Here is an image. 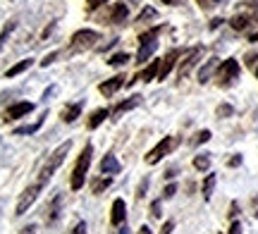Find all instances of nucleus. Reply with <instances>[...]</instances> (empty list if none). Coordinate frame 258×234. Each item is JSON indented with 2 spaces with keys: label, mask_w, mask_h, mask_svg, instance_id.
<instances>
[{
  "label": "nucleus",
  "mask_w": 258,
  "mask_h": 234,
  "mask_svg": "<svg viewBox=\"0 0 258 234\" xmlns=\"http://www.w3.org/2000/svg\"><path fill=\"white\" fill-rule=\"evenodd\" d=\"M70 148H72V141H64V143H60V146H57V148L53 150V155L48 158V163L43 165V170L38 172V179H36V182L41 184V187H46V184H48V179L53 177V172H55V170L64 163V158H67V153H70Z\"/></svg>",
  "instance_id": "obj_1"
},
{
  "label": "nucleus",
  "mask_w": 258,
  "mask_h": 234,
  "mask_svg": "<svg viewBox=\"0 0 258 234\" xmlns=\"http://www.w3.org/2000/svg\"><path fill=\"white\" fill-rule=\"evenodd\" d=\"M91 155H93V146L91 143H86L82 150V155L77 160V165H74V172H72V189L74 191H79L84 187V182H86V175H89V168H91Z\"/></svg>",
  "instance_id": "obj_2"
},
{
  "label": "nucleus",
  "mask_w": 258,
  "mask_h": 234,
  "mask_svg": "<svg viewBox=\"0 0 258 234\" xmlns=\"http://www.w3.org/2000/svg\"><path fill=\"white\" fill-rule=\"evenodd\" d=\"M158 29H151V31H146V34H141L139 36V43H141V48H139V55H137V62L141 65V62H146L148 57L156 53L158 48Z\"/></svg>",
  "instance_id": "obj_3"
},
{
  "label": "nucleus",
  "mask_w": 258,
  "mask_h": 234,
  "mask_svg": "<svg viewBox=\"0 0 258 234\" xmlns=\"http://www.w3.org/2000/svg\"><path fill=\"white\" fill-rule=\"evenodd\" d=\"M175 146H177V139H175V136H165V139L158 141L156 146L148 150L146 163H148V165H156V163H160V160L165 158V155H167V153H170L172 148H175Z\"/></svg>",
  "instance_id": "obj_4"
},
{
  "label": "nucleus",
  "mask_w": 258,
  "mask_h": 234,
  "mask_svg": "<svg viewBox=\"0 0 258 234\" xmlns=\"http://www.w3.org/2000/svg\"><path fill=\"white\" fill-rule=\"evenodd\" d=\"M96 41H98V31H91V29H82V31L72 34V43H70V50H72V53H77V50H86V48H91Z\"/></svg>",
  "instance_id": "obj_5"
},
{
  "label": "nucleus",
  "mask_w": 258,
  "mask_h": 234,
  "mask_svg": "<svg viewBox=\"0 0 258 234\" xmlns=\"http://www.w3.org/2000/svg\"><path fill=\"white\" fill-rule=\"evenodd\" d=\"M41 191H43V187H41L38 182L24 189V194H22V196H19V201H17V210H15V215H24L29 208L34 206V201L38 198V194H41Z\"/></svg>",
  "instance_id": "obj_6"
},
{
  "label": "nucleus",
  "mask_w": 258,
  "mask_h": 234,
  "mask_svg": "<svg viewBox=\"0 0 258 234\" xmlns=\"http://www.w3.org/2000/svg\"><path fill=\"white\" fill-rule=\"evenodd\" d=\"M31 110H34V103H15L12 108H8V110H5V117H3V120H5V122L19 120V117L29 115Z\"/></svg>",
  "instance_id": "obj_7"
},
{
  "label": "nucleus",
  "mask_w": 258,
  "mask_h": 234,
  "mask_svg": "<svg viewBox=\"0 0 258 234\" xmlns=\"http://www.w3.org/2000/svg\"><path fill=\"white\" fill-rule=\"evenodd\" d=\"M122 86H124V76L117 74V76H112V79H108V82H103V84L98 86V91H101L103 96H112V94H117Z\"/></svg>",
  "instance_id": "obj_8"
},
{
  "label": "nucleus",
  "mask_w": 258,
  "mask_h": 234,
  "mask_svg": "<svg viewBox=\"0 0 258 234\" xmlns=\"http://www.w3.org/2000/svg\"><path fill=\"white\" fill-rule=\"evenodd\" d=\"M124 217H127V208H124V201H122V198H115V203H112V210H110V222H112V225H122V222H124Z\"/></svg>",
  "instance_id": "obj_9"
},
{
  "label": "nucleus",
  "mask_w": 258,
  "mask_h": 234,
  "mask_svg": "<svg viewBox=\"0 0 258 234\" xmlns=\"http://www.w3.org/2000/svg\"><path fill=\"white\" fill-rule=\"evenodd\" d=\"M239 74V62L237 60H225L220 65V79H225V84Z\"/></svg>",
  "instance_id": "obj_10"
},
{
  "label": "nucleus",
  "mask_w": 258,
  "mask_h": 234,
  "mask_svg": "<svg viewBox=\"0 0 258 234\" xmlns=\"http://www.w3.org/2000/svg\"><path fill=\"white\" fill-rule=\"evenodd\" d=\"M177 57H179V50H172V53H167L165 60L160 62V74H158V79H160V82H163V79H167V74L172 72V67H175Z\"/></svg>",
  "instance_id": "obj_11"
},
{
  "label": "nucleus",
  "mask_w": 258,
  "mask_h": 234,
  "mask_svg": "<svg viewBox=\"0 0 258 234\" xmlns=\"http://www.w3.org/2000/svg\"><path fill=\"white\" fill-rule=\"evenodd\" d=\"M120 170H122V165L117 163V158H115L112 153H108V155L101 160V172L103 175H117Z\"/></svg>",
  "instance_id": "obj_12"
},
{
  "label": "nucleus",
  "mask_w": 258,
  "mask_h": 234,
  "mask_svg": "<svg viewBox=\"0 0 258 234\" xmlns=\"http://www.w3.org/2000/svg\"><path fill=\"white\" fill-rule=\"evenodd\" d=\"M129 17V8L124 5V3H115V8H112L110 12V22L112 24H122V22H127Z\"/></svg>",
  "instance_id": "obj_13"
},
{
  "label": "nucleus",
  "mask_w": 258,
  "mask_h": 234,
  "mask_svg": "<svg viewBox=\"0 0 258 234\" xmlns=\"http://www.w3.org/2000/svg\"><path fill=\"white\" fill-rule=\"evenodd\" d=\"M199 55H201V48H194V50L186 53V57L182 60V67H179V76H186V72L194 67V62H196V57Z\"/></svg>",
  "instance_id": "obj_14"
},
{
  "label": "nucleus",
  "mask_w": 258,
  "mask_h": 234,
  "mask_svg": "<svg viewBox=\"0 0 258 234\" xmlns=\"http://www.w3.org/2000/svg\"><path fill=\"white\" fill-rule=\"evenodd\" d=\"M139 98H141V96H132V98H129V101H122L120 105H117V108H115V110H112V120H117V117H120L122 113H127V110H132V108H137L139 105Z\"/></svg>",
  "instance_id": "obj_15"
},
{
  "label": "nucleus",
  "mask_w": 258,
  "mask_h": 234,
  "mask_svg": "<svg viewBox=\"0 0 258 234\" xmlns=\"http://www.w3.org/2000/svg\"><path fill=\"white\" fill-rule=\"evenodd\" d=\"M31 65H34V60H31V57H27V60L17 62L15 67H10L8 72H5V76H8V79H12V76H17V74H22V72H27V69H29Z\"/></svg>",
  "instance_id": "obj_16"
},
{
  "label": "nucleus",
  "mask_w": 258,
  "mask_h": 234,
  "mask_svg": "<svg viewBox=\"0 0 258 234\" xmlns=\"http://www.w3.org/2000/svg\"><path fill=\"white\" fill-rule=\"evenodd\" d=\"M110 115V110H105V108H101V110H96V113H91V117H89V129H96V127H101L103 120Z\"/></svg>",
  "instance_id": "obj_17"
},
{
  "label": "nucleus",
  "mask_w": 258,
  "mask_h": 234,
  "mask_svg": "<svg viewBox=\"0 0 258 234\" xmlns=\"http://www.w3.org/2000/svg\"><path fill=\"white\" fill-rule=\"evenodd\" d=\"M158 74H160V60H153V62L146 67V72L141 74V79H144V82H153V79H158Z\"/></svg>",
  "instance_id": "obj_18"
},
{
  "label": "nucleus",
  "mask_w": 258,
  "mask_h": 234,
  "mask_svg": "<svg viewBox=\"0 0 258 234\" xmlns=\"http://www.w3.org/2000/svg\"><path fill=\"white\" fill-rule=\"evenodd\" d=\"M43 120H46V117H38V122H34V124H27V127H17V129H15V134H17V136H24V134H36V131L41 129Z\"/></svg>",
  "instance_id": "obj_19"
},
{
  "label": "nucleus",
  "mask_w": 258,
  "mask_h": 234,
  "mask_svg": "<svg viewBox=\"0 0 258 234\" xmlns=\"http://www.w3.org/2000/svg\"><path fill=\"white\" fill-rule=\"evenodd\" d=\"M215 67H218V60H215V57H213V60H208V65L199 72V82H201V84H206V82L211 79V74H213V69H215Z\"/></svg>",
  "instance_id": "obj_20"
},
{
  "label": "nucleus",
  "mask_w": 258,
  "mask_h": 234,
  "mask_svg": "<svg viewBox=\"0 0 258 234\" xmlns=\"http://www.w3.org/2000/svg\"><path fill=\"white\" fill-rule=\"evenodd\" d=\"M15 29H17V22H15V19H10L8 24L3 27V31H0V48L5 46V41H8V38H10V34H12Z\"/></svg>",
  "instance_id": "obj_21"
},
{
  "label": "nucleus",
  "mask_w": 258,
  "mask_h": 234,
  "mask_svg": "<svg viewBox=\"0 0 258 234\" xmlns=\"http://www.w3.org/2000/svg\"><path fill=\"white\" fill-rule=\"evenodd\" d=\"M79 115H82V103H77V105H72V108H67V110L62 113V120L64 122H74L77 117H79Z\"/></svg>",
  "instance_id": "obj_22"
},
{
  "label": "nucleus",
  "mask_w": 258,
  "mask_h": 234,
  "mask_svg": "<svg viewBox=\"0 0 258 234\" xmlns=\"http://www.w3.org/2000/svg\"><path fill=\"white\" fill-rule=\"evenodd\" d=\"M60 206H62V198L55 196V201L50 203V208H48V220L53 222V220H57V215H60Z\"/></svg>",
  "instance_id": "obj_23"
},
{
  "label": "nucleus",
  "mask_w": 258,
  "mask_h": 234,
  "mask_svg": "<svg viewBox=\"0 0 258 234\" xmlns=\"http://www.w3.org/2000/svg\"><path fill=\"white\" fill-rule=\"evenodd\" d=\"M251 24V17L249 15H239V17L232 19V29H237V31H241V29H246Z\"/></svg>",
  "instance_id": "obj_24"
},
{
  "label": "nucleus",
  "mask_w": 258,
  "mask_h": 234,
  "mask_svg": "<svg viewBox=\"0 0 258 234\" xmlns=\"http://www.w3.org/2000/svg\"><path fill=\"white\" fill-rule=\"evenodd\" d=\"M213 189H215V175H208L206 182H203V198H211Z\"/></svg>",
  "instance_id": "obj_25"
},
{
  "label": "nucleus",
  "mask_w": 258,
  "mask_h": 234,
  "mask_svg": "<svg viewBox=\"0 0 258 234\" xmlns=\"http://www.w3.org/2000/svg\"><path fill=\"white\" fill-rule=\"evenodd\" d=\"M194 168L206 172V170L211 168V158H208V155H196V158H194Z\"/></svg>",
  "instance_id": "obj_26"
},
{
  "label": "nucleus",
  "mask_w": 258,
  "mask_h": 234,
  "mask_svg": "<svg viewBox=\"0 0 258 234\" xmlns=\"http://www.w3.org/2000/svg\"><path fill=\"white\" fill-rule=\"evenodd\" d=\"M127 62H129L127 53H117V55H112L110 60H108V65L110 67H122V65H127Z\"/></svg>",
  "instance_id": "obj_27"
},
{
  "label": "nucleus",
  "mask_w": 258,
  "mask_h": 234,
  "mask_svg": "<svg viewBox=\"0 0 258 234\" xmlns=\"http://www.w3.org/2000/svg\"><path fill=\"white\" fill-rule=\"evenodd\" d=\"M110 184H112V177H110V175H108V177H105V179H101V182H96V184H93V194H101L103 189H108V187H110Z\"/></svg>",
  "instance_id": "obj_28"
},
{
  "label": "nucleus",
  "mask_w": 258,
  "mask_h": 234,
  "mask_svg": "<svg viewBox=\"0 0 258 234\" xmlns=\"http://www.w3.org/2000/svg\"><path fill=\"white\" fill-rule=\"evenodd\" d=\"M151 17H156V10L146 8V10H141V15L137 17V22H146V19H151Z\"/></svg>",
  "instance_id": "obj_29"
},
{
  "label": "nucleus",
  "mask_w": 258,
  "mask_h": 234,
  "mask_svg": "<svg viewBox=\"0 0 258 234\" xmlns=\"http://www.w3.org/2000/svg\"><path fill=\"white\" fill-rule=\"evenodd\" d=\"M208 139H211V131H208V129H203V131H199V134H196V143H206Z\"/></svg>",
  "instance_id": "obj_30"
},
{
  "label": "nucleus",
  "mask_w": 258,
  "mask_h": 234,
  "mask_svg": "<svg viewBox=\"0 0 258 234\" xmlns=\"http://www.w3.org/2000/svg\"><path fill=\"white\" fill-rule=\"evenodd\" d=\"M55 57H57V53H48V55L41 60V67H48L50 62H53V60H55Z\"/></svg>",
  "instance_id": "obj_31"
},
{
  "label": "nucleus",
  "mask_w": 258,
  "mask_h": 234,
  "mask_svg": "<svg viewBox=\"0 0 258 234\" xmlns=\"http://www.w3.org/2000/svg\"><path fill=\"white\" fill-rule=\"evenodd\" d=\"M175 191H177L175 184H167L165 191H163V196H165V198H172V196H175Z\"/></svg>",
  "instance_id": "obj_32"
},
{
  "label": "nucleus",
  "mask_w": 258,
  "mask_h": 234,
  "mask_svg": "<svg viewBox=\"0 0 258 234\" xmlns=\"http://www.w3.org/2000/svg\"><path fill=\"white\" fill-rule=\"evenodd\" d=\"M72 234H86V222H77V227L72 229Z\"/></svg>",
  "instance_id": "obj_33"
},
{
  "label": "nucleus",
  "mask_w": 258,
  "mask_h": 234,
  "mask_svg": "<svg viewBox=\"0 0 258 234\" xmlns=\"http://www.w3.org/2000/svg\"><path fill=\"white\" fill-rule=\"evenodd\" d=\"M218 115H220V117H225V115H232V108H230V105H220V108H218Z\"/></svg>",
  "instance_id": "obj_34"
},
{
  "label": "nucleus",
  "mask_w": 258,
  "mask_h": 234,
  "mask_svg": "<svg viewBox=\"0 0 258 234\" xmlns=\"http://www.w3.org/2000/svg\"><path fill=\"white\" fill-rule=\"evenodd\" d=\"M172 229H175V222H165L163 225V234H172Z\"/></svg>",
  "instance_id": "obj_35"
},
{
  "label": "nucleus",
  "mask_w": 258,
  "mask_h": 234,
  "mask_svg": "<svg viewBox=\"0 0 258 234\" xmlns=\"http://www.w3.org/2000/svg\"><path fill=\"white\" fill-rule=\"evenodd\" d=\"M105 0H89V10H96V8H101Z\"/></svg>",
  "instance_id": "obj_36"
},
{
  "label": "nucleus",
  "mask_w": 258,
  "mask_h": 234,
  "mask_svg": "<svg viewBox=\"0 0 258 234\" xmlns=\"http://www.w3.org/2000/svg\"><path fill=\"white\" fill-rule=\"evenodd\" d=\"M146 187H148V179H144V182H141V187H139V191H137V196H139V198L144 196V191H146Z\"/></svg>",
  "instance_id": "obj_37"
},
{
  "label": "nucleus",
  "mask_w": 258,
  "mask_h": 234,
  "mask_svg": "<svg viewBox=\"0 0 258 234\" xmlns=\"http://www.w3.org/2000/svg\"><path fill=\"white\" fill-rule=\"evenodd\" d=\"M230 234H241V225H239V222H232Z\"/></svg>",
  "instance_id": "obj_38"
},
{
  "label": "nucleus",
  "mask_w": 258,
  "mask_h": 234,
  "mask_svg": "<svg viewBox=\"0 0 258 234\" xmlns=\"http://www.w3.org/2000/svg\"><path fill=\"white\" fill-rule=\"evenodd\" d=\"M163 215V213H160V201H156V203H153V217H160Z\"/></svg>",
  "instance_id": "obj_39"
},
{
  "label": "nucleus",
  "mask_w": 258,
  "mask_h": 234,
  "mask_svg": "<svg viewBox=\"0 0 258 234\" xmlns=\"http://www.w3.org/2000/svg\"><path fill=\"white\" fill-rule=\"evenodd\" d=\"M199 3H201V8H211V5L220 3V0H199Z\"/></svg>",
  "instance_id": "obj_40"
},
{
  "label": "nucleus",
  "mask_w": 258,
  "mask_h": 234,
  "mask_svg": "<svg viewBox=\"0 0 258 234\" xmlns=\"http://www.w3.org/2000/svg\"><path fill=\"white\" fill-rule=\"evenodd\" d=\"M22 234H36V227H34V225H27L24 229H22Z\"/></svg>",
  "instance_id": "obj_41"
},
{
  "label": "nucleus",
  "mask_w": 258,
  "mask_h": 234,
  "mask_svg": "<svg viewBox=\"0 0 258 234\" xmlns=\"http://www.w3.org/2000/svg\"><path fill=\"white\" fill-rule=\"evenodd\" d=\"M237 165H241V158H239V155H237V158H232V160H230V168H237Z\"/></svg>",
  "instance_id": "obj_42"
},
{
  "label": "nucleus",
  "mask_w": 258,
  "mask_h": 234,
  "mask_svg": "<svg viewBox=\"0 0 258 234\" xmlns=\"http://www.w3.org/2000/svg\"><path fill=\"white\" fill-rule=\"evenodd\" d=\"M139 234H153V232H151V229H148V227L144 225V227H141V229H139Z\"/></svg>",
  "instance_id": "obj_43"
},
{
  "label": "nucleus",
  "mask_w": 258,
  "mask_h": 234,
  "mask_svg": "<svg viewBox=\"0 0 258 234\" xmlns=\"http://www.w3.org/2000/svg\"><path fill=\"white\" fill-rule=\"evenodd\" d=\"M163 3H167V5H179V0H163Z\"/></svg>",
  "instance_id": "obj_44"
},
{
  "label": "nucleus",
  "mask_w": 258,
  "mask_h": 234,
  "mask_svg": "<svg viewBox=\"0 0 258 234\" xmlns=\"http://www.w3.org/2000/svg\"><path fill=\"white\" fill-rule=\"evenodd\" d=\"M117 234H129V229H124V227H122V229H117Z\"/></svg>",
  "instance_id": "obj_45"
},
{
  "label": "nucleus",
  "mask_w": 258,
  "mask_h": 234,
  "mask_svg": "<svg viewBox=\"0 0 258 234\" xmlns=\"http://www.w3.org/2000/svg\"><path fill=\"white\" fill-rule=\"evenodd\" d=\"M251 41H258V34H253V36H251Z\"/></svg>",
  "instance_id": "obj_46"
},
{
  "label": "nucleus",
  "mask_w": 258,
  "mask_h": 234,
  "mask_svg": "<svg viewBox=\"0 0 258 234\" xmlns=\"http://www.w3.org/2000/svg\"><path fill=\"white\" fill-rule=\"evenodd\" d=\"M256 76H258V69H256Z\"/></svg>",
  "instance_id": "obj_47"
}]
</instances>
